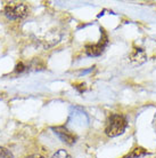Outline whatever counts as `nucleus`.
I'll use <instances>...</instances> for the list:
<instances>
[{
    "label": "nucleus",
    "instance_id": "nucleus-9",
    "mask_svg": "<svg viewBox=\"0 0 156 158\" xmlns=\"http://www.w3.org/2000/svg\"><path fill=\"white\" fill-rule=\"evenodd\" d=\"M24 65H23V63H18L17 65H16V69H15V71L16 72H23L24 71Z\"/></svg>",
    "mask_w": 156,
    "mask_h": 158
},
{
    "label": "nucleus",
    "instance_id": "nucleus-3",
    "mask_svg": "<svg viewBox=\"0 0 156 158\" xmlns=\"http://www.w3.org/2000/svg\"><path fill=\"white\" fill-rule=\"evenodd\" d=\"M53 131H54L55 134L57 135L63 142L66 143V144H73V143H75V141H76V136H75L71 131L67 130L66 127H64V126L53 127Z\"/></svg>",
    "mask_w": 156,
    "mask_h": 158
},
{
    "label": "nucleus",
    "instance_id": "nucleus-6",
    "mask_svg": "<svg viewBox=\"0 0 156 158\" xmlns=\"http://www.w3.org/2000/svg\"><path fill=\"white\" fill-rule=\"evenodd\" d=\"M144 155H146V150L145 149H142V148H136L131 154L128 155L124 158H139V157H142Z\"/></svg>",
    "mask_w": 156,
    "mask_h": 158
},
{
    "label": "nucleus",
    "instance_id": "nucleus-2",
    "mask_svg": "<svg viewBox=\"0 0 156 158\" xmlns=\"http://www.w3.org/2000/svg\"><path fill=\"white\" fill-rule=\"evenodd\" d=\"M127 125H128L127 119L123 116L114 114L108 118V122H107V125H106L105 128L106 134L111 138L121 135L127 128Z\"/></svg>",
    "mask_w": 156,
    "mask_h": 158
},
{
    "label": "nucleus",
    "instance_id": "nucleus-10",
    "mask_svg": "<svg viewBox=\"0 0 156 158\" xmlns=\"http://www.w3.org/2000/svg\"><path fill=\"white\" fill-rule=\"evenodd\" d=\"M25 158H43L41 155H31V156H29V157H25Z\"/></svg>",
    "mask_w": 156,
    "mask_h": 158
},
{
    "label": "nucleus",
    "instance_id": "nucleus-1",
    "mask_svg": "<svg viewBox=\"0 0 156 158\" xmlns=\"http://www.w3.org/2000/svg\"><path fill=\"white\" fill-rule=\"evenodd\" d=\"M4 13L8 20L20 21L26 17L29 14V8L25 2H18V1H12L7 2L4 8Z\"/></svg>",
    "mask_w": 156,
    "mask_h": 158
},
{
    "label": "nucleus",
    "instance_id": "nucleus-4",
    "mask_svg": "<svg viewBox=\"0 0 156 158\" xmlns=\"http://www.w3.org/2000/svg\"><path fill=\"white\" fill-rule=\"evenodd\" d=\"M106 44H107V37H106L105 39L103 40L100 39V41L96 45H88L86 47V53L88 54L89 56H99L103 54V52H104V48H105Z\"/></svg>",
    "mask_w": 156,
    "mask_h": 158
},
{
    "label": "nucleus",
    "instance_id": "nucleus-5",
    "mask_svg": "<svg viewBox=\"0 0 156 158\" xmlns=\"http://www.w3.org/2000/svg\"><path fill=\"white\" fill-rule=\"evenodd\" d=\"M146 60H147V55L144 49H141V48H135V51L129 55L130 63L133 65H140Z\"/></svg>",
    "mask_w": 156,
    "mask_h": 158
},
{
    "label": "nucleus",
    "instance_id": "nucleus-7",
    "mask_svg": "<svg viewBox=\"0 0 156 158\" xmlns=\"http://www.w3.org/2000/svg\"><path fill=\"white\" fill-rule=\"evenodd\" d=\"M51 158H71L70 155L67 154L66 150H64V149H60V150L56 151L54 155H53V157Z\"/></svg>",
    "mask_w": 156,
    "mask_h": 158
},
{
    "label": "nucleus",
    "instance_id": "nucleus-8",
    "mask_svg": "<svg viewBox=\"0 0 156 158\" xmlns=\"http://www.w3.org/2000/svg\"><path fill=\"white\" fill-rule=\"evenodd\" d=\"M0 158H13L12 152L9 150H7L6 148L0 147Z\"/></svg>",
    "mask_w": 156,
    "mask_h": 158
}]
</instances>
